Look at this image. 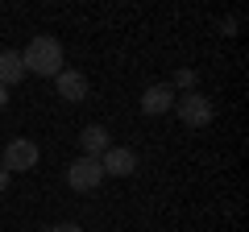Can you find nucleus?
I'll return each mask as SVG.
<instances>
[{"label":"nucleus","mask_w":249,"mask_h":232,"mask_svg":"<svg viewBox=\"0 0 249 232\" xmlns=\"http://www.w3.org/2000/svg\"><path fill=\"white\" fill-rule=\"evenodd\" d=\"M79 145H83V158H104V153L112 149V133H108L104 125H88L79 133Z\"/></svg>","instance_id":"6e6552de"},{"label":"nucleus","mask_w":249,"mask_h":232,"mask_svg":"<svg viewBox=\"0 0 249 232\" xmlns=\"http://www.w3.org/2000/svg\"><path fill=\"white\" fill-rule=\"evenodd\" d=\"M100 182H104V166H100V158H75L71 166H67V187L71 191H96Z\"/></svg>","instance_id":"7ed1b4c3"},{"label":"nucleus","mask_w":249,"mask_h":232,"mask_svg":"<svg viewBox=\"0 0 249 232\" xmlns=\"http://www.w3.org/2000/svg\"><path fill=\"white\" fill-rule=\"evenodd\" d=\"M100 166H104V179L108 174H116V179H129L137 170V153L133 149H124V145H112V149L100 158Z\"/></svg>","instance_id":"39448f33"},{"label":"nucleus","mask_w":249,"mask_h":232,"mask_svg":"<svg viewBox=\"0 0 249 232\" xmlns=\"http://www.w3.org/2000/svg\"><path fill=\"white\" fill-rule=\"evenodd\" d=\"M4 182H9V170H0V187H4Z\"/></svg>","instance_id":"ddd939ff"},{"label":"nucleus","mask_w":249,"mask_h":232,"mask_svg":"<svg viewBox=\"0 0 249 232\" xmlns=\"http://www.w3.org/2000/svg\"><path fill=\"white\" fill-rule=\"evenodd\" d=\"M37 158H42V149H37L29 137H17V141L4 145V170H9V174H25V170H34Z\"/></svg>","instance_id":"20e7f679"},{"label":"nucleus","mask_w":249,"mask_h":232,"mask_svg":"<svg viewBox=\"0 0 249 232\" xmlns=\"http://www.w3.org/2000/svg\"><path fill=\"white\" fill-rule=\"evenodd\" d=\"M170 112H178V120H183L187 129L212 125V99H208L204 91H183V96H175V108H170Z\"/></svg>","instance_id":"f03ea898"},{"label":"nucleus","mask_w":249,"mask_h":232,"mask_svg":"<svg viewBox=\"0 0 249 232\" xmlns=\"http://www.w3.org/2000/svg\"><path fill=\"white\" fill-rule=\"evenodd\" d=\"M196 83H199V75L191 71V66H183V71H175V83H170V87H178V91H196Z\"/></svg>","instance_id":"9d476101"},{"label":"nucleus","mask_w":249,"mask_h":232,"mask_svg":"<svg viewBox=\"0 0 249 232\" xmlns=\"http://www.w3.org/2000/svg\"><path fill=\"white\" fill-rule=\"evenodd\" d=\"M170 108H175V87H170V83L145 87V96H142V112L145 116H162V112H170Z\"/></svg>","instance_id":"423d86ee"},{"label":"nucleus","mask_w":249,"mask_h":232,"mask_svg":"<svg viewBox=\"0 0 249 232\" xmlns=\"http://www.w3.org/2000/svg\"><path fill=\"white\" fill-rule=\"evenodd\" d=\"M21 63H25V71L42 75V79H54V75L62 71V42H58V37H50V33H37L34 42L25 46Z\"/></svg>","instance_id":"f257e3e1"},{"label":"nucleus","mask_w":249,"mask_h":232,"mask_svg":"<svg viewBox=\"0 0 249 232\" xmlns=\"http://www.w3.org/2000/svg\"><path fill=\"white\" fill-rule=\"evenodd\" d=\"M54 83H58V99H67V104L88 99V79H83L79 71H67V66H62V71L54 75Z\"/></svg>","instance_id":"0eeeda50"},{"label":"nucleus","mask_w":249,"mask_h":232,"mask_svg":"<svg viewBox=\"0 0 249 232\" xmlns=\"http://www.w3.org/2000/svg\"><path fill=\"white\" fill-rule=\"evenodd\" d=\"M50 232H83V228H79V224H54Z\"/></svg>","instance_id":"9b49d317"},{"label":"nucleus","mask_w":249,"mask_h":232,"mask_svg":"<svg viewBox=\"0 0 249 232\" xmlns=\"http://www.w3.org/2000/svg\"><path fill=\"white\" fill-rule=\"evenodd\" d=\"M9 108V87H0V112Z\"/></svg>","instance_id":"f8f14e48"},{"label":"nucleus","mask_w":249,"mask_h":232,"mask_svg":"<svg viewBox=\"0 0 249 232\" xmlns=\"http://www.w3.org/2000/svg\"><path fill=\"white\" fill-rule=\"evenodd\" d=\"M25 79V63H21L17 50H0V87H13V83Z\"/></svg>","instance_id":"1a4fd4ad"}]
</instances>
